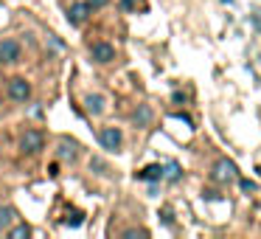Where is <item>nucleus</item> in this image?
<instances>
[{
	"instance_id": "nucleus-1",
	"label": "nucleus",
	"mask_w": 261,
	"mask_h": 239,
	"mask_svg": "<svg viewBox=\"0 0 261 239\" xmlns=\"http://www.w3.org/2000/svg\"><path fill=\"white\" fill-rule=\"evenodd\" d=\"M236 172L239 169L230 158H222V160H216L214 169H211V180L214 183H230V180H236Z\"/></svg>"
},
{
	"instance_id": "nucleus-2",
	"label": "nucleus",
	"mask_w": 261,
	"mask_h": 239,
	"mask_svg": "<svg viewBox=\"0 0 261 239\" xmlns=\"http://www.w3.org/2000/svg\"><path fill=\"white\" fill-rule=\"evenodd\" d=\"M98 141H101L104 149H110V152H118L124 135H121V130H115V127H104V130L98 132Z\"/></svg>"
},
{
	"instance_id": "nucleus-3",
	"label": "nucleus",
	"mask_w": 261,
	"mask_h": 239,
	"mask_svg": "<svg viewBox=\"0 0 261 239\" xmlns=\"http://www.w3.org/2000/svg\"><path fill=\"white\" fill-rule=\"evenodd\" d=\"M9 96H12L14 102H25V99L31 96V85H29L25 79H20V76H17V79L9 82Z\"/></svg>"
},
{
	"instance_id": "nucleus-4",
	"label": "nucleus",
	"mask_w": 261,
	"mask_h": 239,
	"mask_svg": "<svg viewBox=\"0 0 261 239\" xmlns=\"http://www.w3.org/2000/svg\"><path fill=\"white\" fill-rule=\"evenodd\" d=\"M17 59H20V42L17 40L0 42V62H17Z\"/></svg>"
},
{
	"instance_id": "nucleus-5",
	"label": "nucleus",
	"mask_w": 261,
	"mask_h": 239,
	"mask_svg": "<svg viewBox=\"0 0 261 239\" xmlns=\"http://www.w3.org/2000/svg\"><path fill=\"white\" fill-rule=\"evenodd\" d=\"M90 54H93L96 62H113L115 59V48L110 45V42H96V45L90 48Z\"/></svg>"
},
{
	"instance_id": "nucleus-6",
	"label": "nucleus",
	"mask_w": 261,
	"mask_h": 239,
	"mask_svg": "<svg viewBox=\"0 0 261 239\" xmlns=\"http://www.w3.org/2000/svg\"><path fill=\"white\" fill-rule=\"evenodd\" d=\"M87 17H90V3H76V6L68 9V20L73 26H82Z\"/></svg>"
},
{
	"instance_id": "nucleus-7",
	"label": "nucleus",
	"mask_w": 261,
	"mask_h": 239,
	"mask_svg": "<svg viewBox=\"0 0 261 239\" xmlns=\"http://www.w3.org/2000/svg\"><path fill=\"white\" fill-rule=\"evenodd\" d=\"M20 147H23L25 152H40V149H42V132L29 130V132L23 135V141H20Z\"/></svg>"
},
{
	"instance_id": "nucleus-8",
	"label": "nucleus",
	"mask_w": 261,
	"mask_h": 239,
	"mask_svg": "<svg viewBox=\"0 0 261 239\" xmlns=\"http://www.w3.org/2000/svg\"><path fill=\"white\" fill-rule=\"evenodd\" d=\"M85 104H87V110H90L93 115H98V113H104V96H98V93H90V96L85 99Z\"/></svg>"
},
{
	"instance_id": "nucleus-9",
	"label": "nucleus",
	"mask_w": 261,
	"mask_h": 239,
	"mask_svg": "<svg viewBox=\"0 0 261 239\" xmlns=\"http://www.w3.org/2000/svg\"><path fill=\"white\" fill-rule=\"evenodd\" d=\"M138 177H141V180H160V177H163V166H146V169H141L138 172Z\"/></svg>"
},
{
	"instance_id": "nucleus-10",
	"label": "nucleus",
	"mask_w": 261,
	"mask_h": 239,
	"mask_svg": "<svg viewBox=\"0 0 261 239\" xmlns=\"http://www.w3.org/2000/svg\"><path fill=\"white\" fill-rule=\"evenodd\" d=\"M132 118H135L138 127H149V121H152V110H149L146 104H141V107L135 110V115H132Z\"/></svg>"
},
{
	"instance_id": "nucleus-11",
	"label": "nucleus",
	"mask_w": 261,
	"mask_h": 239,
	"mask_svg": "<svg viewBox=\"0 0 261 239\" xmlns=\"http://www.w3.org/2000/svg\"><path fill=\"white\" fill-rule=\"evenodd\" d=\"M59 158L73 160L76 158V144L73 141H62V144H59Z\"/></svg>"
},
{
	"instance_id": "nucleus-12",
	"label": "nucleus",
	"mask_w": 261,
	"mask_h": 239,
	"mask_svg": "<svg viewBox=\"0 0 261 239\" xmlns=\"http://www.w3.org/2000/svg\"><path fill=\"white\" fill-rule=\"evenodd\" d=\"M12 220H14V211L9 205H0V231H6L12 225Z\"/></svg>"
},
{
	"instance_id": "nucleus-13",
	"label": "nucleus",
	"mask_w": 261,
	"mask_h": 239,
	"mask_svg": "<svg viewBox=\"0 0 261 239\" xmlns=\"http://www.w3.org/2000/svg\"><path fill=\"white\" fill-rule=\"evenodd\" d=\"M163 175L169 177V180H180V166H177V163H169V166L163 169Z\"/></svg>"
},
{
	"instance_id": "nucleus-14",
	"label": "nucleus",
	"mask_w": 261,
	"mask_h": 239,
	"mask_svg": "<svg viewBox=\"0 0 261 239\" xmlns=\"http://www.w3.org/2000/svg\"><path fill=\"white\" fill-rule=\"evenodd\" d=\"M29 225H17V228H12V239H25L29 236Z\"/></svg>"
},
{
	"instance_id": "nucleus-15",
	"label": "nucleus",
	"mask_w": 261,
	"mask_h": 239,
	"mask_svg": "<svg viewBox=\"0 0 261 239\" xmlns=\"http://www.w3.org/2000/svg\"><path fill=\"white\" fill-rule=\"evenodd\" d=\"M121 6H124L126 12H135V9L143 6V0H121Z\"/></svg>"
},
{
	"instance_id": "nucleus-16",
	"label": "nucleus",
	"mask_w": 261,
	"mask_h": 239,
	"mask_svg": "<svg viewBox=\"0 0 261 239\" xmlns=\"http://www.w3.org/2000/svg\"><path fill=\"white\" fill-rule=\"evenodd\" d=\"M65 225H82V214H79V211L68 214V217H65Z\"/></svg>"
},
{
	"instance_id": "nucleus-17",
	"label": "nucleus",
	"mask_w": 261,
	"mask_h": 239,
	"mask_svg": "<svg viewBox=\"0 0 261 239\" xmlns=\"http://www.w3.org/2000/svg\"><path fill=\"white\" fill-rule=\"evenodd\" d=\"M132 236H146L143 228H132V231H124V239H132Z\"/></svg>"
},
{
	"instance_id": "nucleus-18",
	"label": "nucleus",
	"mask_w": 261,
	"mask_h": 239,
	"mask_svg": "<svg viewBox=\"0 0 261 239\" xmlns=\"http://www.w3.org/2000/svg\"><path fill=\"white\" fill-rule=\"evenodd\" d=\"M239 186H242L244 192H255V183H253V180H242V183H239Z\"/></svg>"
},
{
	"instance_id": "nucleus-19",
	"label": "nucleus",
	"mask_w": 261,
	"mask_h": 239,
	"mask_svg": "<svg viewBox=\"0 0 261 239\" xmlns=\"http://www.w3.org/2000/svg\"><path fill=\"white\" fill-rule=\"evenodd\" d=\"M87 3H90V9H98V6H107L110 0H87Z\"/></svg>"
},
{
	"instance_id": "nucleus-20",
	"label": "nucleus",
	"mask_w": 261,
	"mask_h": 239,
	"mask_svg": "<svg viewBox=\"0 0 261 239\" xmlns=\"http://www.w3.org/2000/svg\"><path fill=\"white\" fill-rule=\"evenodd\" d=\"M225 3H230V0H225Z\"/></svg>"
}]
</instances>
